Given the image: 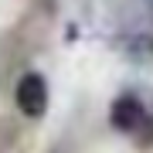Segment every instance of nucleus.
Wrapping results in <instances>:
<instances>
[{"instance_id":"f257e3e1","label":"nucleus","mask_w":153,"mask_h":153,"mask_svg":"<svg viewBox=\"0 0 153 153\" xmlns=\"http://www.w3.org/2000/svg\"><path fill=\"white\" fill-rule=\"evenodd\" d=\"M14 102L27 119H41L48 112V82L41 71H24L14 88Z\"/></svg>"},{"instance_id":"f03ea898","label":"nucleus","mask_w":153,"mask_h":153,"mask_svg":"<svg viewBox=\"0 0 153 153\" xmlns=\"http://www.w3.org/2000/svg\"><path fill=\"white\" fill-rule=\"evenodd\" d=\"M109 123L119 133H140V126L146 123V109L136 95H119L109 109Z\"/></svg>"}]
</instances>
